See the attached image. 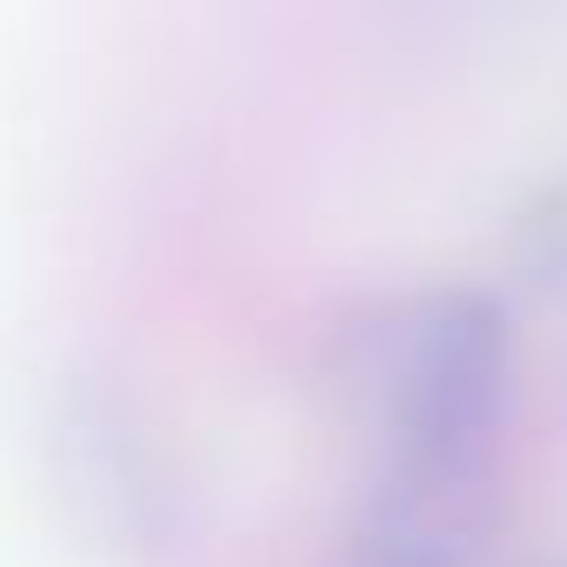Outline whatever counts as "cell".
Returning a JSON list of instances; mask_svg holds the SVG:
<instances>
[{
  "label": "cell",
  "instance_id": "cell-1",
  "mask_svg": "<svg viewBox=\"0 0 567 567\" xmlns=\"http://www.w3.org/2000/svg\"><path fill=\"white\" fill-rule=\"evenodd\" d=\"M507 368H514V328L494 295L481 288L421 295L388 328L374 361L388 461H427V467L494 461Z\"/></svg>",
  "mask_w": 567,
  "mask_h": 567
},
{
  "label": "cell",
  "instance_id": "cell-2",
  "mask_svg": "<svg viewBox=\"0 0 567 567\" xmlns=\"http://www.w3.org/2000/svg\"><path fill=\"white\" fill-rule=\"evenodd\" d=\"M494 461H381L348 527V567H474L494 527Z\"/></svg>",
  "mask_w": 567,
  "mask_h": 567
}]
</instances>
